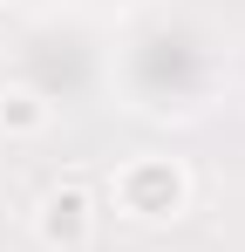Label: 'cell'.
<instances>
[{
    "label": "cell",
    "mask_w": 245,
    "mask_h": 252,
    "mask_svg": "<svg viewBox=\"0 0 245 252\" xmlns=\"http://www.w3.org/2000/svg\"><path fill=\"white\" fill-rule=\"evenodd\" d=\"M109 198H116L122 218L163 225V218H177V211L191 205V177H184L177 157H129L116 170V184H109Z\"/></svg>",
    "instance_id": "cell-1"
},
{
    "label": "cell",
    "mask_w": 245,
    "mask_h": 252,
    "mask_svg": "<svg viewBox=\"0 0 245 252\" xmlns=\"http://www.w3.org/2000/svg\"><path fill=\"white\" fill-rule=\"evenodd\" d=\"M41 123H48V102H41L28 82H7V89H0V129H7V136H34Z\"/></svg>",
    "instance_id": "cell-3"
},
{
    "label": "cell",
    "mask_w": 245,
    "mask_h": 252,
    "mask_svg": "<svg viewBox=\"0 0 245 252\" xmlns=\"http://www.w3.org/2000/svg\"><path fill=\"white\" fill-rule=\"evenodd\" d=\"M34 232H41V246H55V252H82L95 239V198L82 184H55L34 211Z\"/></svg>",
    "instance_id": "cell-2"
}]
</instances>
